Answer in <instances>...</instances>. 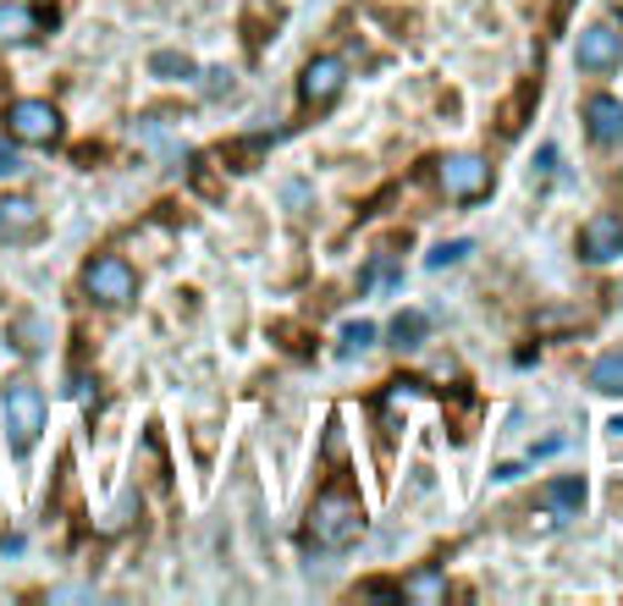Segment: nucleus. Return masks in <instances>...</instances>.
I'll list each match as a JSON object with an SVG mask.
<instances>
[{"instance_id":"nucleus-1","label":"nucleus","mask_w":623,"mask_h":606,"mask_svg":"<svg viewBox=\"0 0 623 606\" xmlns=\"http://www.w3.org/2000/svg\"><path fill=\"white\" fill-rule=\"evenodd\" d=\"M364 535V507L348 491H325L310 513V541L320 552H348Z\"/></svg>"},{"instance_id":"nucleus-2","label":"nucleus","mask_w":623,"mask_h":606,"mask_svg":"<svg viewBox=\"0 0 623 606\" xmlns=\"http://www.w3.org/2000/svg\"><path fill=\"white\" fill-rule=\"evenodd\" d=\"M39 431H44V397H39V386L17 381L6 392V436H11V453H28L39 442Z\"/></svg>"},{"instance_id":"nucleus-3","label":"nucleus","mask_w":623,"mask_h":606,"mask_svg":"<svg viewBox=\"0 0 623 606\" xmlns=\"http://www.w3.org/2000/svg\"><path fill=\"white\" fill-rule=\"evenodd\" d=\"M6 133H11L17 144H56L61 117H56L50 100H17V105L6 111Z\"/></svg>"},{"instance_id":"nucleus-4","label":"nucleus","mask_w":623,"mask_h":606,"mask_svg":"<svg viewBox=\"0 0 623 606\" xmlns=\"http://www.w3.org/2000/svg\"><path fill=\"white\" fill-rule=\"evenodd\" d=\"M83 287H89V299L100 303H128L133 299V287H139V276H133V265L122 260V254H100L89 271H83Z\"/></svg>"},{"instance_id":"nucleus-5","label":"nucleus","mask_w":623,"mask_h":606,"mask_svg":"<svg viewBox=\"0 0 623 606\" xmlns=\"http://www.w3.org/2000/svg\"><path fill=\"white\" fill-rule=\"evenodd\" d=\"M574 61H580L585 72H613L623 61V33L613 22H591V28L580 33V44H574Z\"/></svg>"},{"instance_id":"nucleus-6","label":"nucleus","mask_w":623,"mask_h":606,"mask_svg":"<svg viewBox=\"0 0 623 606\" xmlns=\"http://www.w3.org/2000/svg\"><path fill=\"white\" fill-rule=\"evenodd\" d=\"M442 188H448V199H480L491 188V165L480 154H448L442 160Z\"/></svg>"},{"instance_id":"nucleus-7","label":"nucleus","mask_w":623,"mask_h":606,"mask_svg":"<svg viewBox=\"0 0 623 606\" xmlns=\"http://www.w3.org/2000/svg\"><path fill=\"white\" fill-rule=\"evenodd\" d=\"M580 249H585V260H596V265L619 260L623 254V215H613V210L591 215V221H585V232H580Z\"/></svg>"},{"instance_id":"nucleus-8","label":"nucleus","mask_w":623,"mask_h":606,"mask_svg":"<svg viewBox=\"0 0 623 606\" xmlns=\"http://www.w3.org/2000/svg\"><path fill=\"white\" fill-rule=\"evenodd\" d=\"M342 83H348L342 61H336V55H314L310 67H304V83H299V94H304L310 105H331V100L342 94Z\"/></svg>"},{"instance_id":"nucleus-9","label":"nucleus","mask_w":623,"mask_h":606,"mask_svg":"<svg viewBox=\"0 0 623 606\" xmlns=\"http://www.w3.org/2000/svg\"><path fill=\"white\" fill-rule=\"evenodd\" d=\"M585 122H591V139H596V144H623V100L596 94V100L585 105Z\"/></svg>"},{"instance_id":"nucleus-10","label":"nucleus","mask_w":623,"mask_h":606,"mask_svg":"<svg viewBox=\"0 0 623 606\" xmlns=\"http://www.w3.org/2000/svg\"><path fill=\"white\" fill-rule=\"evenodd\" d=\"M546 507H552V513H563V518H574V513L585 507V479H580V474L552 479V485H546Z\"/></svg>"},{"instance_id":"nucleus-11","label":"nucleus","mask_w":623,"mask_h":606,"mask_svg":"<svg viewBox=\"0 0 623 606\" xmlns=\"http://www.w3.org/2000/svg\"><path fill=\"white\" fill-rule=\"evenodd\" d=\"M0 232H6V238H33V232H39V210H33L28 199H6V204H0Z\"/></svg>"},{"instance_id":"nucleus-12","label":"nucleus","mask_w":623,"mask_h":606,"mask_svg":"<svg viewBox=\"0 0 623 606\" xmlns=\"http://www.w3.org/2000/svg\"><path fill=\"white\" fill-rule=\"evenodd\" d=\"M33 28H39V17H33L28 6H17V0H11V6H0V44H22Z\"/></svg>"},{"instance_id":"nucleus-13","label":"nucleus","mask_w":623,"mask_h":606,"mask_svg":"<svg viewBox=\"0 0 623 606\" xmlns=\"http://www.w3.org/2000/svg\"><path fill=\"white\" fill-rule=\"evenodd\" d=\"M591 386L607 392V397H623V347L619 353H602V358L591 364Z\"/></svg>"},{"instance_id":"nucleus-14","label":"nucleus","mask_w":623,"mask_h":606,"mask_svg":"<svg viewBox=\"0 0 623 606\" xmlns=\"http://www.w3.org/2000/svg\"><path fill=\"white\" fill-rule=\"evenodd\" d=\"M425 325H431V320H425V314H414V309H409V314H398V320H392V336H398V347H420Z\"/></svg>"},{"instance_id":"nucleus-15","label":"nucleus","mask_w":623,"mask_h":606,"mask_svg":"<svg viewBox=\"0 0 623 606\" xmlns=\"http://www.w3.org/2000/svg\"><path fill=\"white\" fill-rule=\"evenodd\" d=\"M375 342V325L370 320H348L342 325V353H359V347H370Z\"/></svg>"},{"instance_id":"nucleus-16","label":"nucleus","mask_w":623,"mask_h":606,"mask_svg":"<svg viewBox=\"0 0 623 606\" xmlns=\"http://www.w3.org/2000/svg\"><path fill=\"white\" fill-rule=\"evenodd\" d=\"M469 254H474V243H469V238H459V243H442L425 265H431V271H442V265H459V260H469Z\"/></svg>"},{"instance_id":"nucleus-17","label":"nucleus","mask_w":623,"mask_h":606,"mask_svg":"<svg viewBox=\"0 0 623 606\" xmlns=\"http://www.w3.org/2000/svg\"><path fill=\"white\" fill-rule=\"evenodd\" d=\"M150 67H155L160 78H188V72H193V67H188V55H171V50H160Z\"/></svg>"},{"instance_id":"nucleus-18","label":"nucleus","mask_w":623,"mask_h":606,"mask_svg":"<svg viewBox=\"0 0 623 606\" xmlns=\"http://www.w3.org/2000/svg\"><path fill=\"white\" fill-rule=\"evenodd\" d=\"M17 171H22L17 150H11V144H0V176H17Z\"/></svg>"},{"instance_id":"nucleus-19","label":"nucleus","mask_w":623,"mask_h":606,"mask_svg":"<svg viewBox=\"0 0 623 606\" xmlns=\"http://www.w3.org/2000/svg\"><path fill=\"white\" fill-rule=\"evenodd\" d=\"M409 590H414V596H436V590H442V585H436V579H431V574H425V579H414V585H409Z\"/></svg>"}]
</instances>
